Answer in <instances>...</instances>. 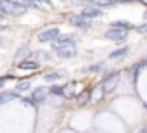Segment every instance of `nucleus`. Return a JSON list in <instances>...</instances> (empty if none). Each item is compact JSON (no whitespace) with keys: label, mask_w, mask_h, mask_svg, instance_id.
I'll list each match as a JSON object with an SVG mask.
<instances>
[{"label":"nucleus","mask_w":147,"mask_h":133,"mask_svg":"<svg viewBox=\"0 0 147 133\" xmlns=\"http://www.w3.org/2000/svg\"><path fill=\"white\" fill-rule=\"evenodd\" d=\"M26 5L11 2V0H0V14H7V16H21L26 12Z\"/></svg>","instance_id":"1"},{"label":"nucleus","mask_w":147,"mask_h":133,"mask_svg":"<svg viewBox=\"0 0 147 133\" xmlns=\"http://www.w3.org/2000/svg\"><path fill=\"white\" fill-rule=\"evenodd\" d=\"M54 48H55V54L59 57H62V59H73V57L76 55V47H75V43H73V42L54 45Z\"/></svg>","instance_id":"2"},{"label":"nucleus","mask_w":147,"mask_h":133,"mask_svg":"<svg viewBox=\"0 0 147 133\" xmlns=\"http://www.w3.org/2000/svg\"><path fill=\"white\" fill-rule=\"evenodd\" d=\"M118 83H119V73L109 75V76L102 81V90H104V93H113V92L118 88Z\"/></svg>","instance_id":"3"},{"label":"nucleus","mask_w":147,"mask_h":133,"mask_svg":"<svg viewBox=\"0 0 147 133\" xmlns=\"http://www.w3.org/2000/svg\"><path fill=\"white\" fill-rule=\"evenodd\" d=\"M106 38L111 40V42H125L126 38V30H118V28H111L106 31Z\"/></svg>","instance_id":"4"},{"label":"nucleus","mask_w":147,"mask_h":133,"mask_svg":"<svg viewBox=\"0 0 147 133\" xmlns=\"http://www.w3.org/2000/svg\"><path fill=\"white\" fill-rule=\"evenodd\" d=\"M59 35H61V31L57 28H50V30H45L38 35V42H42V43L43 42H54Z\"/></svg>","instance_id":"5"},{"label":"nucleus","mask_w":147,"mask_h":133,"mask_svg":"<svg viewBox=\"0 0 147 133\" xmlns=\"http://www.w3.org/2000/svg\"><path fill=\"white\" fill-rule=\"evenodd\" d=\"M69 23H71V26H76V28H90V26H92V24H90V19L85 17L83 14H80V16H73Z\"/></svg>","instance_id":"6"},{"label":"nucleus","mask_w":147,"mask_h":133,"mask_svg":"<svg viewBox=\"0 0 147 133\" xmlns=\"http://www.w3.org/2000/svg\"><path fill=\"white\" fill-rule=\"evenodd\" d=\"M82 14H83L85 17H88V19H94V17H100V16H102L100 9H95V7H87V9L82 11Z\"/></svg>","instance_id":"7"},{"label":"nucleus","mask_w":147,"mask_h":133,"mask_svg":"<svg viewBox=\"0 0 147 133\" xmlns=\"http://www.w3.org/2000/svg\"><path fill=\"white\" fill-rule=\"evenodd\" d=\"M47 95H49V90L43 88V87H40V88H36V90L33 92V100H35V102H42V100L47 99Z\"/></svg>","instance_id":"8"},{"label":"nucleus","mask_w":147,"mask_h":133,"mask_svg":"<svg viewBox=\"0 0 147 133\" xmlns=\"http://www.w3.org/2000/svg\"><path fill=\"white\" fill-rule=\"evenodd\" d=\"M19 69H24V71H35V69H38V62H35V60H23V62L19 64Z\"/></svg>","instance_id":"9"},{"label":"nucleus","mask_w":147,"mask_h":133,"mask_svg":"<svg viewBox=\"0 0 147 133\" xmlns=\"http://www.w3.org/2000/svg\"><path fill=\"white\" fill-rule=\"evenodd\" d=\"M130 52V48L128 47H123V48H118V50H114V52H111L109 54V59H119V57H123V55H126Z\"/></svg>","instance_id":"10"},{"label":"nucleus","mask_w":147,"mask_h":133,"mask_svg":"<svg viewBox=\"0 0 147 133\" xmlns=\"http://www.w3.org/2000/svg\"><path fill=\"white\" fill-rule=\"evenodd\" d=\"M111 28H118V30H131V23H128V21H114L113 24H111Z\"/></svg>","instance_id":"11"},{"label":"nucleus","mask_w":147,"mask_h":133,"mask_svg":"<svg viewBox=\"0 0 147 133\" xmlns=\"http://www.w3.org/2000/svg\"><path fill=\"white\" fill-rule=\"evenodd\" d=\"M69 42H73V36L71 35H59L55 38V45H59V43H69Z\"/></svg>","instance_id":"12"},{"label":"nucleus","mask_w":147,"mask_h":133,"mask_svg":"<svg viewBox=\"0 0 147 133\" xmlns=\"http://www.w3.org/2000/svg\"><path fill=\"white\" fill-rule=\"evenodd\" d=\"M62 76H64V73H49V75L43 76V80H45V81H55V80H59V78H62Z\"/></svg>","instance_id":"13"},{"label":"nucleus","mask_w":147,"mask_h":133,"mask_svg":"<svg viewBox=\"0 0 147 133\" xmlns=\"http://www.w3.org/2000/svg\"><path fill=\"white\" fill-rule=\"evenodd\" d=\"M14 99H18V95L12 93V92H7V93H4V95H0V104L9 102V100H14Z\"/></svg>","instance_id":"14"},{"label":"nucleus","mask_w":147,"mask_h":133,"mask_svg":"<svg viewBox=\"0 0 147 133\" xmlns=\"http://www.w3.org/2000/svg\"><path fill=\"white\" fill-rule=\"evenodd\" d=\"M118 0H95V4L100 5V7H109V5H114Z\"/></svg>","instance_id":"15"},{"label":"nucleus","mask_w":147,"mask_h":133,"mask_svg":"<svg viewBox=\"0 0 147 133\" xmlns=\"http://www.w3.org/2000/svg\"><path fill=\"white\" fill-rule=\"evenodd\" d=\"M26 88H30V81L28 80H24V81H21V83L16 85V90H19V92L21 90H26Z\"/></svg>","instance_id":"16"},{"label":"nucleus","mask_w":147,"mask_h":133,"mask_svg":"<svg viewBox=\"0 0 147 133\" xmlns=\"http://www.w3.org/2000/svg\"><path fill=\"white\" fill-rule=\"evenodd\" d=\"M11 2H16V4H21V5H33L35 2H33V0H11Z\"/></svg>","instance_id":"17"},{"label":"nucleus","mask_w":147,"mask_h":133,"mask_svg":"<svg viewBox=\"0 0 147 133\" xmlns=\"http://www.w3.org/2000/svg\"><path fill=\"white\" fill-rule=\"evenodd\" d=\"M104 69V64L100 62V64H95V66H92V71L94 73H97V71H102Z\"/></svg>","instance_id":"18"},{"label":"nucleus","mask_w":147,"mask_h":133,"mask_svg":"<svg viewBox=\"0 0 147 133\" xmlns=\"http://www.w3.org/2000/svg\"><path fill=\"white\" fill-rule=\"evenodd\" d=\"M36 57H38V59H43V60H49L47 52H36Z\"/></svg>","instance_id":"19"},{"label":"nucleus","mask_w":147,"mask_h":133,"mask_svg":"<svg viewBox=\"0 0 147 133\" xmlns=\"http://www.w3.org/2000/svg\"><path fill=\"white\" fill-rule=\"evenodd\" d=\"M137 31H138V33H147V23H145V24H142V26H138V28H137Z\"/></svg>","instance_id":"20"},{"label":"nucleus","mask_w":147,"mask_h":133,"mask_svg":"<svg viewBox=\"0 0 147 133\" xmlns=\"http://www.w3.org/2000/svg\"><path fill=\"white\" fill-rule=\"evenodd\" d=\"M24 52H26V47H23V48H19V52L16 54V57H18V59H19V57H23V55H24Z\"/></svg>","instance_id":"21"},{"label":"nucleus","mask_w":147,"mask_h":133,"mask_svg":"<svg viewBox=\"0 0 147 133\" xmlns=\"http://www.w3.org/2000/svg\"><path fill=\"white\" fill-rule=\"evenodd\" d=\"M33 2H43V4H49V0H33Z\"/></svg>","instance_id":"22"},{"label":"nucleus","mask_w":147,"mask_h":133,"mask_svg":"<svg viewBox=\"0 0 147 133\" xmlns=\"http://www.w3.org/2000/svg\"><path fill=\"white\" fill-rule=\"evenodd\" d=\"M138 66H140V68H144V66H147V59H145V60H144L142 64H138Z\"/></svg>","instance_id":"23"},{"label":"nucleus","mask_w":147,"mask_h":133,"mask_svg":"<svg viewBox=\"0 0 147 133\" xmlns=\"http://www.w3.org/2000/svg\"><path fill=\"white\" fill-rule=\"evenodd\" d=\"M4 83H5V81H4L2 78H0V88H2V87H4Z\"/></svg>","instance_id":"24"},{"label":"nucleus","mask_w":147,"mask_h":133,"mask_svg":"<svg viewBox=\"0 0 147 133\" xmlns=\"http://www.w3.org/2000/svg\"><path fill=\"white\" fill-rule=\"evenodd\" d=\"M123 2H133V0H123Z\"/></svg>","instance_id":"25"},{"label":"nucleus","mask_w":147,"mask_h":133,"mask_svg":"<svg viewBox=\"0 0 147 133\" xmlns=\"http://www.w3.org/2000/svg\"><path fill=\"white\" fill-rule=\"evenodd\" d=\"M145 17H147V12H145Z\"/></svg>","instance_id":"26"},{"label":"nucleus","mask_w":147,"mask_h":133,"mask_svg":"<svg viewBox=\"0 0 147 133\" xmlns=\"http://www.w3.org/2000/svg\"><path fill=\"white\" fill-rule=\"evenodd\" d=\"M144 2H147V0H144Z\"/></svg>","instance_id":"27"},{"label":"nucleus","mask_w":147,"mask_h":133,"mask_svg":"<svg viewBox=\"0 0 147 133\" xmlns=\"http://www.w3.org/2000/svg\"><path fill=\"white\" fill-rule=\"evenodd\" d=\"M87 2H90V0H87Z\"/></svg>","instance_id":"28"}]
</instances>
